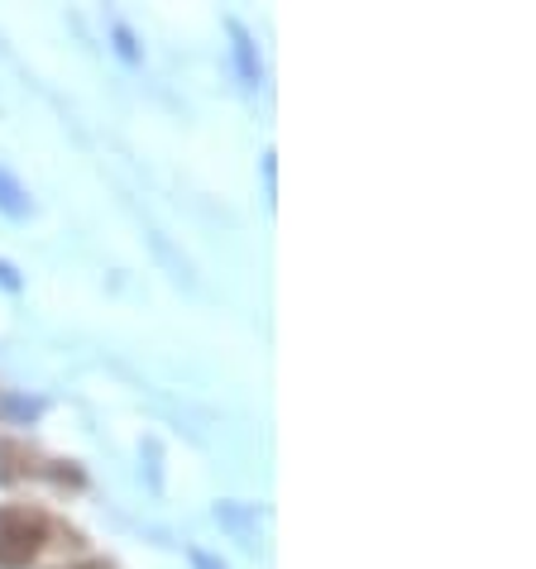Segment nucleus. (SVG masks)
Here are the masks:
<instances>
[{"instance_id": "obj_1", "label": "nucleus", "mask_w": 536, "mask_h": 569, "mask_svg": "<svg viewBox=\"0 0 536 569\" xmlns=\"http://www.w3.org/2000/svg\"><path fill=\"white\" fill-rule=\"evenodd\" d=\"M49 546V517L29 502L0 508V569H24L43 556Z\"/></svg>"}, {"instance_id": "obj_2", "label": "nucleus", "mask_w": 536, "mask_h": 569, "mask_svg": "<svg viewBox=\"0 0 536 569\" xmlns=\"http://www.w3.org/2000/svg\"><path fill=\"white\" fill-rule=\"evenodd\" d=\"M82 569H101V565H82Z\"/></svg>"}]
</instances>
